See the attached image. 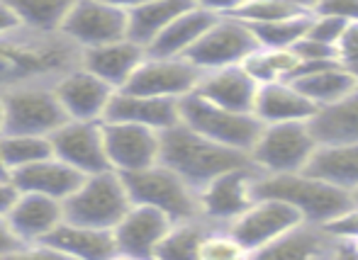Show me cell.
I'll return each instance as SVG.
<instances>
[{"label":"cell","mask_w":358,"mask_h":260,"mask_svg":"<svg viewBox=\"0 0 358 260\" xmlns=\"http://www.w3.org/2000/svg\"><path fill=\"white\" fill-rule=\"evenodd\" d=\"M83 49L62 32L15 29L0 37V93L29 83H54L80 66Z\"/></svg>","instance_id":"obj_1"},{"label":"cell","mask_w":358,"mask_h":260,"mask_svg":"<svg viewBox=\"0 0 358 260\" xmlns=\"http://www.w3.org/2000/svg\"><path fill=\"white\" fill-rule=\"evenodd\" d=\"M249 161L251 156L246 151L217 144L185 122L161 132V163L183 175L198 192L208 183H213L217 175Z\"/></svg>","instance_id":"obj_2"},{"label":"cell","mask_w":358,"mask_h":260,"mask_svg":"<svg viewBox=\"0 0 358 260\" xmlns=\"http://www.w3.org/2000/svg\"><path fill=\"white\" fill-rule=\"evenodd\" d=\"M256 197H275L292 204L302 214L305 222L312 224H331L356 207V199L351 192L317 178L307 171L280 173V175H261L256 185Z\"/></svg>","instance_id":"obj_3"},{"label":"cell","mask_w":358,"mask_h":260,"mask_svg":"<svg viewBox=\"0 0 358 260\" xmlns=\"http://www.w3.org/2000/svg\"><path fill=\"white\" fill-rule=\"evenodd\" d=\"M132 204L124 175L108 168V171L85 175L71 197L64 199V214H66V222L113 231Z\"/></svg>","instance_id":"obj_4"},{"label":"cell","mask_w":358,"mask_h":260,"mask_svg":"<svg viewBox=\"0 0 358 260\" xmlns=\"http://www.w3.org/2000/svg\"><path fill=\"white\" fill-rule=\"evenodd\" d=\"M180 122H185L195 132L217 144H224V146L239 148L246 153H251L261 129H264V122L254 112L222 107L195 90L180 98Z\"/></svg>","instance_id":"obj_5"},{"label":"cell","mask_w":358,"mask_h":260,"mask_svg":"<svg viewBox=\"0 0 358 260\" xmlns=\"http://www.w3.org/2000/svg\"><path fill=\"white\" fill-rule=\"evenodd\" d=\"M124 183L132 194V202L149 204L169 214L173 222L203 217L200 212V192L166 163H154L134 173H124Z\"/></svg>","instance_id":"obj_6"},{"label":"cell","mask_w":358,"mask_h":260,"mask_svg":"<svg viewBox=\"0 0 358 260\" xmlns=\"http://www.w3.org/2000/svg\"><path fill=\"white\" fill-rule=\"evenodd\" d=\"M317 146L310 122H273L264 124L249 156L264 175L297 173L307 168Z\"/></svg>","instance_id":"obj_7"},{"label":"cell","mask_w":358,"mask_h":260,"mask_svg":"<svg viewBox=\"0 0 358 260\" xmlns=\"http://www.w3.org/2000/svg\"><path fill=\"white\" fill-rule=\"evenodd\" d=\"M3 132L52 137L64 122H69V114L54 90V83H29V86L10 88L3 93Z\"/></svg>","instance_id":"obj_8"},{"label":"cell","mask_w":358,"mask_h":260,"mask_svg":"<svg viewBox=\"0 0 358 260\" xmlns=\"http://www.w3.org/2000/svg\"><path fill=\"white\" fill-rule=\"evenodd\" d=\"M261 168L254 161L236 166L231 171L217 175L213 183L200 190V212L210 224L229 227L236 217L256 202V185L261 180Z\"/></svg>","instance_id":"obj_9"},{"label":"cell","mask_w":358,"mask_h":260,"mask_svg":"<svg viewBox=\"0 0 358 260\" xmlns=\"http://www.w3.org/2000/svg\"><path fill=\"white\" fill-rule=\"evenodd\" d=\"M259 47L261 44L249 22L236 15H220L213 27L188 52V59L203 71H213V68L244 63V59Z\"/></svg>","instance_id":"obj_10"},{"label":"cell","mask_w":358,"mask_h":260,"mask_svg":"<svg viewBox=\"0 0 358 260\" xmlns=\"http://www.w3.org/2000/svg\"><path fill=\"white\" fill-rule=\"evenodd\" d=\"M129 32V13L108 0H76L62 24V34L76 47L90 49L124 39Z\"/></svg>","instance_id":"obj_11"},{"label":"cell","mask_w":358,"mask_h":260,"mask_svg":"<svg viewBox=\"0 0 358 260\" xmlns=\"http://www.w3.org/2000/svg\"><path fill=\"white\" fill-rule=\"evenodd\" d=\"M302 222L305 219L292 204L275 197H259L241 217L229 224V229L249 248L251 256L259 258L271 243H275Z\"/></svg>","instance_id":"obj_12"},{"label":"cell","mask_w":358,"mask_h":260,"mask_svg":"<svg viewBox=\"0 0 358 260\" xmlns=\"http://www.w3.org/2000/svg\"><path fill=\"white\" fill-rule=\"evenodd\" d=\"M105 151L110 168L117 173H134L161 161V132L134 122L103 119Z\"/></svg>","instance_id":"obj_13"},{"label":"cell","mask_w":358,"mask_h":260,"mask_svg":"<svg viewBox=\"0 0 358 260\" xmlns=\"http://www.w3.org/2000/svg\"><path fill=\"white\" fill-rule=\"evenodd\" d=\"M200 78H203V68L195 66L188 56H151L149 54L127 86L120 90L180 100L198 88Z\"/></svg>","instance_id":"obj_14"},{"label":"cell","mask_w":358,"mask_h":260,"mask_svg":"<svg viewBox=\"0 0 358 260\" xmlns=\"http://www.w3.org/2000/svg\"><path fill=\"white\" fill-rule=\"evenodd\" d=\"M54 156L66 161L83 175H93L108 171V151H105L103 122H83V119H69L52 134Z\"/></svg>","instance_id":"obj_15"},{"label":"cell","mask_w":358,"mask_h":260,"mask_svg":"<svg viewBox=\"0 0 358 260\" xmlns=\"http://www.w3.org/2000/svg\"><path fill=\"white\" fill-rule=\"evenodd\" d=\"M173 219L166 212L149 204H137L129 207V212L120 219V224L113 229L117 251L124 258H156L164 238L169 236Z\"/></svg>","instance_id":"obj_16"},{"label":"cell","mask_w":358,"mask_h":260,"mask_svg":"<svg viewBox=\"0 0 358 260\" xmlns=\"http://www.w3.org/2000/svg\"><path fill=\"white\" fill-rule=\"evenodd\" d=\"M59 100H62L64 109H66L69 119H83V122H103L108 114L110 100H113L115 90L110 83H105L100 76L80 63L71 68L69 73L59 76L54 81Z\"/></svg>","instance_id":"obj_17"},{"label":"cell","mask_w":358,"mask_h":260,"mask_svg":"<svg viewBox=\"0 0 358 260\" xmlns=\"http://www.w3.org/2000/svg\"><path fill=\"white\" fill-rule=\"evenodd\" d=\"M259 258L287 260H322V258H354L351 246L322 224L302 222L295 229L271 243Z\"/></svg>","instance_id":"obj_18"},{"label":"cell","mask_w":358,"mask_h":260,"mask_svg":"<svg viewBox=\"0 0 358 260\" xmlns=\"http://www.w3.org/2000/svg\"><path fill=\"white\" fill-rule=\"evenodd\" d=\"M29 253H54V256L85 260H108L120 256L117 241L110 229L83 227V224H73L66 219Z\"/></svg>","instance_id":"obj_19"},{"label":"cell","mask_w":358,"mask_h":260,"mask_svg":"<svg viewBox=\"0 0 358 260\" xmlns=\"http://www.w3.org/2000/svg\"><path fill=\"white\" fill-rule=\"evenodd\" d=\"M66 219L64 202L57 197L39 192H20L17 202L8 212V222L20 241L32 251L37 243H42L59 224Z\"/></svg>","instance_id":"obj_20"},{"label":"cell","mask_w":358,"mask_h":260,"mask_svg":"<svg viewBox=\"0 0 358 260\" xmlns=\"http://www.w3.org/2000/svg\"><path fill=\"white\" fill-rule=\"evenodd\" d=\"M146 56H149V49H146L144 44L124 37V39H117V42L83 49L80 63H83L88 71H93L95 76L103 78L105 83H110L113 88L120 90L127 86L129 78L142 66Z\"/></svg>","instance_id":"obj_21"},{"label":"cell","mask_w":358,"mask_h":260,"mask_svg":"<svg viewBox=\"0 0 358 260\" xmlns=\"http://www.w3.org/2000/svg\"><path fill=\"white\" fill-rule=\"evenodd\" d=\"M105 119L134 122L156 129V132H166V129L176 127L180 122V100L139 95L129 93V90H115Z\"/></svg>","instance_id":"obj_22"},{"label":"cell","mask_w":358,"mask_h":260,"mask_svg":"<svg viewBox=\"0 0 358 260\" xmlns=\"http://www.w3.org/2000/svg\"><path fill=\"white\" fill-rule=\"evenodd\" d=\"M317 107H324L336 100L346 98L358 88V81L344 59L334 61H317V63H302L300 71L290 78Z\"/></svg>","instance_id":"obj_23"},{"label":"cell","mask_w":358,"mask_h":260,"mask_svg":"<svg viewBox=\"0 0 358 260\" xmlns=\"http://www.w3.org/2000/svg\"><path fill=\"white\" fill-rule=\"evenodd\" d=\"M259 88L261 86L254 81V76L241 63H236V66L203 71V78H200L195 93L222 105V107L239 109V112H254Z\"/></svg>","instance_id":"obj_24"},{"label":"cell","mask_w":358,"mask_h":260,"mask_svg":"<svg viewBox=\"0 0 358 260\" xmlns=\"http://www.w3.org/2000/svg\"><path fill=\"white\" fill-rule=\"evenodd\" d=\"M317 105L292 81H273L259 88L254 114L264 124L273 122H310Z\"/></svg>","instance_id":"obj_25"},{"label":"cell","mask_w":358,"mask_h":260,"mask_svg":"<svg viewBox=\"0 0 358 260\" xmlns=\"http://www.w3.org/2000/svg\"><path fill=\"white\" fill-rule=\"evenodd\" d=\"M10 178L15 180V185L20 188V192H39L49 194V197L66 199L73 194V190L83 183L85 175L76 171L73 166H69L66 161L57 156L42 158L37 163H29V166L15 171Z\"/></svg>","instance_id":"obj_26"},{"label":"cell","mask_w":358,"mask_h":260,"mask_svg":"<svg viewBox=\"0 0 358 260\" xmlns=\"http://www.w3.org/2000/svg\"><path fill=\"white\" fill-rule=\"evenodd\" d=\"M217 17L220 15L213 13V10L193 5L183 15H178L146 49H149L151 56H188V52L213 27Z\"/></svg>","instance_id":"obj_27"},{"label":"cell","mask_w":358,"mask_h":260,"mask_svg":"<svg viewBox=\"0 0 358 260\" xmlns=\"http://www.w3.org/2000/svg\"><path fill=\"white\" fill-rule=\"evenodd\" d=\"M305 171L354 194L358 190V144H320Z\"/></svg>","instance_id":"obj_28"},{"label":"cell","mask_w":358,"mask_h":260,"mask_svg":"<svg viewBox=\"0 0 358 260\" xmlns=\"http://www.w3.org/2000/svg\"><path fill=\"white\" fill-rule=\"evenodd\" d=\"M310 127L320 144H358V88L336 102L317 107Z\"/></svg>","instance_id":"obj_29"},{"label":"cell","mask_w":358,"mask_h":260,"mask_svg":"<svg viewBox=\"0 0 358 260\" xmlns=\"http://www.w3.org/2000/svg\"><path fill=\"white\" fill-rule=\"evenodd\" d=\"M193 0H149L139 8L127 10L129 13V32L127 37L134 42L149 47L178 15L193 8Z\"/></svg>","instance_id":"obj_30"},{"label":"cell","mask_w":358,"mask_h":260,"mask_svg":"<svg viewBox=\"0 0 358 260\" xmlns=\"http://www.w3.org/2000/svg\"><path fill=\"white\" fill-rule=\"evenodd\" d=\"M302 56L295 47H259L244 59L241 66L254 76L259 86L273 81H290L302 66Z\"/></svg>","instance_id":"obj_31"},{"label":"cell","mask_w":358,"mask_h":260,"mask_svg":"<svg viewBox=\"0 0 358 260\" xmlns=\"http://www.w3.org/2000/svg\"><path fill=\"white\" fill-rule=\"evenodd\" d=\"M20 24L34 32H62L69 10L76 0H5Z\"/></svg>","instance_id":"obj_32"},{"label":"cell","mask_w":358,"mask_h":260,"mask_svg":"<svg viewBox=\"0 0 358 260\" xmlns=\"http://www.w3.org/2000/svg\"><path fill=\"white\" fill-rule=\"evenodd\" d=\"M0 148H3V158L10 168V175L20 168L37 163L42 158L54 156L52 139L42 137V134H15L3 132L0 134Z\"/></svg>","instance_id":"obj_33"},{"label":"cell","mask_w":358,"mask_h":260,"mask_svg":"<svg viewBox=\"0 0 358 260\" xmlns=\"http://www.w3.org/2000/svg\"><path fill=\"white\" fill-rule=\"evenodd\" d=\"M210 222L203 217L188 219V222H176L171 227L169 236L164 238L156 258L169 260H198V246L203 234L208 231Z\"/></svg>","instance_id":"obj_34"},{"label":"cell","mask_w":358,"mask_h":260,"mask_svg":"<svg viewBox=\"0 0 358 260\" xmlns=\"http://www.w3.org/2000/svg\"><path fill=\"white\" fill-rule=\"evenodd\" d=\"M312 15L315 13H297L273 22H256L251 24V29L261 47H295L310 29Z\"/></svg>","instance_id":"obj_35"},{"label":"cell","mask_w":358,"mask_h":260,"mask_svg":"<svg viewBox=\"0 0 358 260\" xmlns=\"http://www.w3.org/2000/svg\"><path fill=\"white\" fill-rule=\"evenodd\" d=\"M241 258H251V253L239 241V236L229 227L210 224L208 231L200 238L198 260H241Z\"/></svg>","instance_id":"obj_36"},{"label":"cell","mask_w":358,"mask_h":260,"mask_svg":"<svg viewBox=\"0 0 358 260\" xmlns=\"http://www.w3.org/2000/svg\"><path fill=\"white\" fill-rule=\"evenodd\" d=\"M297 13H312L305 10L295 3H287V0H246L239 10H236V17H241L244 22L256 24V22H273V20H283Z\"/></svg>","instance_id":"obj_37"},{"label":"cell","mask_w":358,"mask_h":260,"mask_svg":"<svg viewBox=\"0 0 358 260\" xmlns=\"http://www.w3.org/2000/svg\"><path fill=\"white\" fill-rule=\"evenodd\" d=\"M351 20L341 17V15H331V13H315L312 15V24L307 29V37L317 39V42L331 44V47L339 49V42L344 37L346 27H349Z\"/></svg>","instance_id":"obj_38"},{"label":"cell","mask_w":358,"mask_h":260,"mask_svg":"<svg viewBox=\"0 0 358 260\" xmlns=\"http://www.w3.org/2000/svg\"><path fill=\"white\" fill-rule=\"evenodd\" d=\"M297 54L302 56L305 63H317V61H334V59H341L339 49L331 47V44H324V42H317L312 37H302L300 42L295 44Z\"/></svg>","instance_id":"obj_39"},{"label":"cell","mask_w":358,"mask_h":260,"mask_svg":"<svg viewBox=\"0 0 358 260\" xmlns=\"http://www.w3.org/2000/svg\"><path fill=\"white\" fill-rule=\"evenodd\" d=\"M15 253H29V251L17 238V234L13 231L8 217L0 214V256H15Z\"/></svg>","instance_id":"obj_40"},{"label":"cell","mask_w":358,"mask_h":260,"mask_svg":"<svg viewBox=\"0 0 358 260\" xmlns=\"http://www.w3.org/2000/svg\"><path fill=\"white\" fill-rule=\"evenodd\" d=\"M315 13H331L346 20H358V0H320Z\"/></svg>","instance_id":"obj_41"},{"label":"cell","mask_w":358,"mask_h":260,"mask_svg":"<svg viewBox=\"0 0 358 260\" xmlns=\"http://www.w3.org/2000/svg\"><path fill=\"white\" fill-rule=\"evenodd\" d=\"M339 54L344 61L358 59V20H351L349 27H346L344 37H341V42H339Z\"/></svg>","instance_id":"obj_42"},{"label":"cell","mask_w":358,"mask_h":260,"mask_svg":"<svg viewBox=\"0 0 358 260\" xmlns=\"http://www.w3.org/2000/svg\"><path fill=\"white\" fill-rule=\"evenodd\" d=\"M20 197V188L15 185L13 178H0V214L8 217V212L13 209V204Z\"/></svg>","instance_id":"obj_43"},{"label":"cell","mask_w":358,"mask_h":260,"mask_svg":"<svg viewBox=\"0 0 358 260\" xmlns=\"http://www.w3.org/2000/svg\"><path fill=\"white\" fill-rule=\"evenodd\" d=\"M198 8L213 10L217 15H234L246 0H193Z\"/></svg>","instance_id":"obj_44"},{"label":"cell","mask_w":358,"mask_h":260,"mask_svg":"<svg viewBox=\"0 0 358 260\" xmlns=\"http://www.w3.org/2000/svg\"><path fill=\"white\" fill-rule=\"evenodd\" d=\"M20 27H22V24H20L17 15L10 10V5L5 3V0H0V37L15 32V29H20Z\"/></svg>","instance_id":"obj_45"},{"label":"cell","mask_w":358,"mask_h":260,"mask_svg":"<svg viewBox=\"0 0 358 260\" xmlns=\"http://www.w3.org/2000/svg\"><path fill=\"white\" fill-rule=\"evenodd\" d=\"M108 3L117 5V8H124V10H132V8H139V5L149 3V0H108Z\"/></svg>","instance_id":"obj_46"},{"label":"cell","mask_w":358,"mask_h":260,"mask_svg":"<svg viewBox=\"0 0 358 260\" xmlns=\"http://www.w3.org/2000/svg\"><path fill=\"white\" fill-rule=\"evenodd\" d=\"M287 3H295V5H300V8L312 10V13H315V8L320 5V0H287Z\"/></svg>","instance_id":"obj_47"},{"label":"cell","mask_w":358,"mask_h":260,"mask_svg":"<svg viewBox=\"0 0 358 260\" xmlns=\"http://www.w3.org/2000/svg\"><path fill=\"white\" fill-rule=\"evenodd\" d=\"M0 178H10V168L3 158V148H0Z\"/></svg>","instance_id":"obj_48"},{"label":"cell","mask_w":358,"mask_h":260,"mask_svg":"<svg viewBox=\"0 0 358 260\" xmlns=\"http://www.w3.org/2000/svg\"><path fill=\"white\" fill-rule=\"evenodd\" d=\"M3 124H5V105H3V93H0V134H3Z\"/></svg>","instance_id":"obj_49"},{"label":"cell","mask_w":358,"mask_h":260,"mask_svg":"<svg viewBox=\"0 0 358 260\" xmlns=\"http://www.w3.org/2000/svg\"><path fill=\"white\" fill-rule=\"evenodd\" d=\"M346 243H349L351 251H354V258H358V234H356L354 238H349V241H346Z\"/></svg>","instance_id":"obj_50"},{"label":"cell","mask_w":358,"mask_h":260,"mask_svg":"<svg viewBox=\"0 0 358 260\" xmlns=\"http://www.w3.org/2000/svg\"><path fill=\"white\" fill-rule=\"evenodd\" d=\"M344 63L351 68V71H354V76H356V81H358V59H354V61H344Z\"/></svg>","instance_id":"obj_51"},{"label":"cell","mask_w":358,"mask_h":260,"mask_svg":"<svg viewBox=\"0 0 358 260\" xmlns=\"http://www.w3.org/2000/svg\"><path fill=\"white\" fill-rule=\"evenodd\" d=\"M354 199H356V204H358V190H356V192H354Z\"/></svg>","instance_id":"obj_52"}]
</instances>
